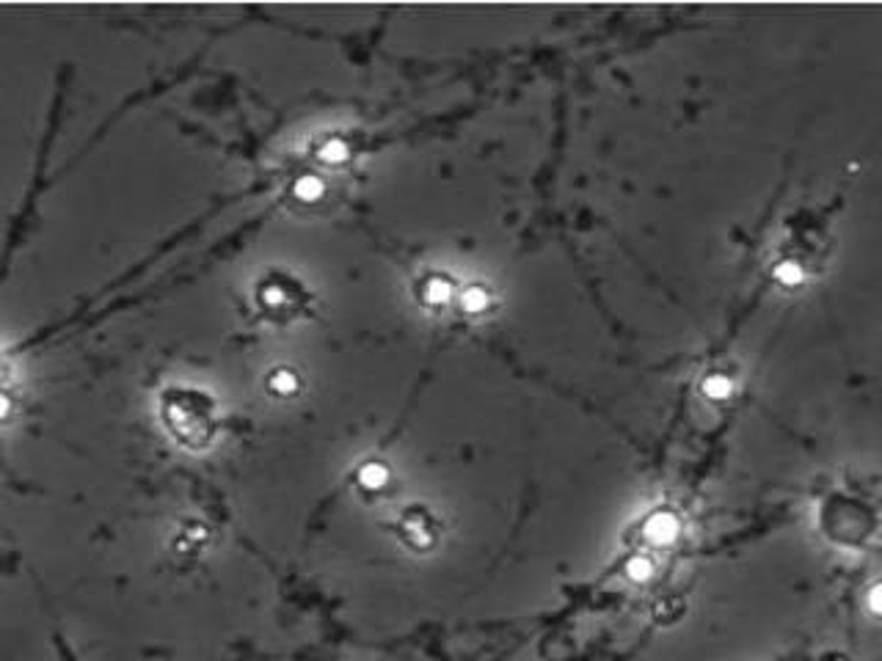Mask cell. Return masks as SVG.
<instances>
[{
  "label": "cell",
  "instance_id": "1",
  "mask_svg": "<svg viewBox=\"0 0 882 661\" xmlns=\"http://www.w3.org/2000/svg\"><path fill=\"white\" fill-rule=\"evenodd\" d=\"M383 480H386V472H383V469H367V472H364V485H367V488H381Z\"/></svg>",
  "mask_w": 882,
  "mask_h": 661
},
{
  "label": "cell",
  "instance_id": "3",
  "mask_svg": "<svg viewBox=\"0 0 882 661\" xmlns=\"http://www.w3.org/2000/svg\"><path fill=\"white\" fill-rule=\"evenodd\" d=\"M706 389H709V394H714V397H725V394L731 391V383H728V380H723V378H714Z\"/></svg>",
  "mask_w": 882,
  "mask_h": 661
},
{
  "label": "cell",
  "instance_id": "2",
  "mask_svg": "<svg viewBox=\"0 0 882 661\" xmlns=\"http://www.w3.org/2000/svg\"><path fill=\"white\" fill-rule=\"evenodd\" d=\"M629 573H631V579H648L651 576V565L645 559H634L629 565Z\"/></svg>",
  "mask_w": 882,
  "mask_h": 661
},
{
  "label": "cell",
  "instance_id": "4",
  "mask_svg": "<svg viewBox=\"0 0 882 661\" xmlns=\"http://www.w3.org/2000/svg\"><path fill=\"white\" fill-rule=\"evenodd\" d=\"M778 276H780L783 281H789V284H794V281L800 279V270H797L794 265H783V268L778 270Z\"/></svg>",
  "mask_w": 882,
  "mask_h": 661
}]
</instances>
